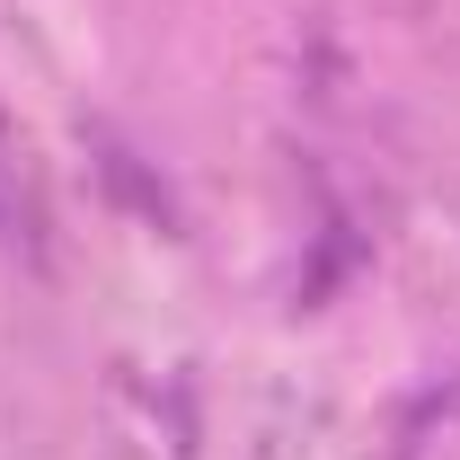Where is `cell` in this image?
<instances>
[{"mask_svg": "<svg viewBox=\"0 0 460 460\" xmlns=\"http://www.w3.org/2000/svg\"><path fill=\"white\" fill-rule=\"evenodd\" d=\"M98 169H107V186H115V195H133V204H142V213H151L160 230H177V204H169V186H160V177H142V160H133L124 142H107V133H98Z\"/></svg>", "mask_w": 460, "mask_h": 460, "instance_id": "obj_1", "label": "cell"}]
</instances>
